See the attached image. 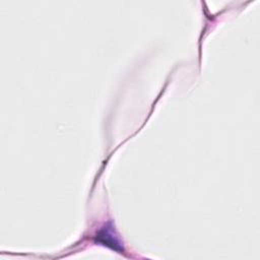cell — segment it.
I'll return each mask as SVG.
<instances>
[{"label":"cell","instance_id":"6da1fadb","mask_svg":"<svg viewBox=\"0 0 260 260\" xmlns=\"http://www.w3.org/2000/svg\"><path fill=\"white\" fill-rule=\"evenodd\" d=\"M99 241L103 243L104 245H107L111 247L113 250L116 251H122V248L119 244V241L117 237L114 235L113 236V229L112 226H105L98 235Z\"/></svg>","mask_w":260,"mask_h":260}]
</instances>
